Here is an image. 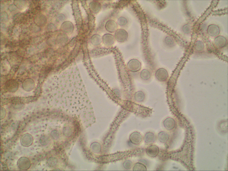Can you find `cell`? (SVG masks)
Segmentation results:
<instances>
[{"label": "cell", "instance_id": "6da1fadb", "mask_svg": "<svg viewBox=\"0 0 228 171\" xmlns=\"http://www.w3.org/2000/svg\"><path fill=\"white\" fill-rule=\"evenodd\" d=\"M31 162L30 159L26 157H22L19 159L17 162L18 167L20 169L26 170L30 168Z\"/></svg>", "mask_w": 228, "mask_h": 171}, {"label": "cell", "instance_id": "7a4b0ae2", "mask_svg": "<svg viewBox=\"0 0 228 171\" xmlns=\"http://www.w3.org/2000/svg\"><path fill=\"white\" fill-rule=\"evenodd\" d=\"M33 142V138L32 135L29 134L23 135L20 139L21 144L24 147H29L31 145Z\"/></svg>", "mask_w": 228, "mask_h": 171}, {"label": "cell", "instance_id": "3957f363", "mask_svg": "<svg viewBox=\"0 0 228 171\" xmlns=\"http://www.w3.org/2000/svg\"><path fill=\"white\" fill-rule=\"evenodd\" d=\"M115 36L116 39L118 41L123 42L127 39L128 34L127 32L124 30L119 29L116 32Z\"/></svg>", "mask_w": 228, "mask_h": 171}, {"label": "cell", "instance_id": "277c9868", "mask_svg": "<svg viewBox=\"0 0 228 171\" xmlns=\"http://www.w3.org/2000/svg\"><path fill=\"white\" fill-rule=\"evenodd\" d=\"M130 139L132 143L135 145H137L141 142L142 137L141 135L139 133L134 132L131 135Z\"/></svg>", "mask_w": 228, "mask_h": 171}, {"label": "cell", "instance_id": "5b68a950", "mask_svg": "<svg viewBox=\"0 0 228 171\" xmlns=\"http://www.w3.org/2000/svg\"><path fill=\"white\" fill-rule=\"evenodd\" d=\"M159 148L155 146H151L147 148L146 153L149 156L155 157L158 155L159 152Z\"/></svg>", "mask_w": 228, "mask_h": 171}, {"label": "cell", "instance_id": "8992f818", "mask_svg": "<svg viewBox=\"0 0 228 171\" xmlns=\"http://www.w3.org/2000/svg\"><path fill=\"white\" fill-rule=\"evenodd\" d=\"M34 21L37 25L40 26H43L46 23L47 19L44 15L40 14L35 17L34 19Z\"/></svg>", "mask_w": 228, "mask_h": 171}, {"label": "cell", "instance_id": "52a82bcc", "mask_svg": "<svg viewBox=\"0 0 228 171\" xmlns=\"http://www.w3.org/2000/svg\"><path fill=\"white\" fill-rule=\"evenodd\" d=\"M6 86L9 91L14 92L17 89L18 84L17 82L14 80L8 81L6 83Z\"/></svg>", "mask_w": 228, "mask_h": 171}, {"label": "cell", "instance_id": "ba28073f", "mask_svg": "<svg viewBox=\"0 0 228 171\" xmlns=\"http://www.w3.org/2000/svg\"><path fill=\"white\" fill-rule=\"evenodd\" d=\"M164 125L166 129L168 130H171L174 127L175 122L173 119L168 118L164 121Z\"/></svg>", "mask_w": 228, "mask_h": 171}, {"label": "cell", "instance_id": "9c48e42d", "mask_svg": "<svg viewBox=\"0 0 228 171\" xmlns=\"http://www.w3.org/2000/svg\"><path fill=\"white\" fill-rule=\"evenodd\" d=\"M155 135L151 133H148L145 136V142L147 143L151 144L155 141Z\"/></svg>", "mask_w": 228, "mask_h": 171}, {"label": "cell", "instance_id": "30bf717a", "mask_svg": "<svg viewBox=\"0 0 228 171\" xmlns=\"http://www.w3.org/2000/svg\"><path fill=\"white\" fill-rule=\"evenodd\" d=\"M158 138L159 140L161 142H165L168 140L169 136L167 133L162 132L159 134Z\"/></svg>", "mask_w": 228, "mask_h": 171}, {"label": "cell", "instance_id": "8fae6325", "mask_svg": "<svg viewBox=\"0 0 228 171\" xmlns=\"http://www.w3.org/2000/svg\"><path fill=\"white\" fill-rule=\"evenodd\" d=\"M108 29L110 31L113 32L117 28V24L113 21H111L108 23Z\"/></svg>", "mask_w": 228, "mask_h": 171}, {"label": "cell", "instance_id": "7c38bea8", "mask_svg": "<svg viewBox=\"0 0 228 171\" xmlns=\"http://www.w3.org/2000/svg\"><path fill=\"white\" fill-rule=\"evenodd\" d=\"M47 165L50 167H52L55 166L57 163L56 159L54 157L49 158L47 161Z\"/></svg>", "mask_w": 228, "mask_h": 171}, {"label": "cell", "instance_id": "4fadbf2b", "mask_svg": "<svg viewBox=\"0 0 228 171\" xmlns=\"http://www.w3.org/2000/svg\"><path fill=\"white\" fill-rule=\"evenodd\" d=\"M134 170H146V168L145 166L141 163H137L135 164L133 168Z\"/></svg>", "mask_w": 228, "mask_h": 171}, {"label": "cell", "instance_id": "5bb4252c", "mask_svg": "<svg viewBox=\"0 0 228 171\" xmlns=\"http://www.w3.org/2000/svg\"><path fill=\"white\" fill-rule=\"evenodd\" d=\"M40 144L43 146H45L48 144L49 142L48 137L46 136H42L40 138L39 140Z\"/></svg>", "mask_w": 228, "mask_h": 171}, {"label": "cell", "instance_id": "9a60e30c", "mask_svg": "<svg viewBox=\"0 0 228 171\" xmlns=\"http://www.w3.org/2000/svg\"><path fill=\"white\" fill-rule=\"evenodd\" d=\"M132 163L130 161H127L123 163V166L124 168L126 169H129L132 167Z\"/></svg>", "mask_w": 228, "mask_h": 171}, {"label": "cell", "instance_id": "2e32d148", "mask_svg": "<svg viewBox=\"0 0 228 171\" xmlns=\"http://www.w3.org/2000/svg\"><path fill=\"white\" fill-rule=\"evenodd\" d=\"M118 22L120 25L123 26L126 24L127 20L124 17H121L119 19Z\"/></svg>", "mask_w": 228, "mask_h": 171}, {"label": "cell", "instance_id": "e0dca14e", "mask_svg": "<svg viewBox=\"0 0 228 171\" xmlns=\"http://www.w3.org/2000/svg\"><path fill=\"white\" fill-rule=\"evenodd\" d=\"M51 135L52 138L54 139H58L59 136L58 132L56 130L52 131L51 133Z\"/></svg>", "mask_w": 228, "mask_h": 171}, {"label": "cell", "instance_id": "ac0fdd59", "mask_svg": "<svg viewBox=\"0 0 228 171\" xmlns=\"http://www.w3.org/2000/svg\"><path fill=\"white\" fill-rule=\"evenodd\" d=\"M8 16L5 12H3L1 13V21H5L8 19Z\"/></svg>", "mask_w": 228, "mask_h": 171}, {"label": "cell", "instance_id": "d6986e66", "mask_svg": "<svg viewBox=\"0 0 228 171\" xmlns=\"http://www.w3.org/2000/svg\"><path fill=\"white\" fill-rule=\"evenodd\" d=\"M23 2L24 1H16L15 4L16 6H17L18 8H20L24 5V4Z\"/></svg>", "mask_w": 228, "mask_h": 171}, {"label": "cell", "instance_id": "ffe728a7", "mask_svg": "<svg viewBox=\"0 0 228 171\" xmlns=\"http://www.w3.org/2000/svg\"><path fill=\"white\" fill-rule=\"evenodd\" d=\"M6 115V112L3 109L2 110L1 109V120L3 119L5 117Z\"/></svg>", "mask_w": 228, "mask_h": 171}, {"label": "cell", "instance_id": "44dd1931", "mask_svg": "<svg viewBox=\"0 0 228 171\" xmlns=\"http://www.w3.org/2000/svg\"><path fill=\"white\" fill-rule=\"evenodd\" d=\"M16 6L15 5H11L9 7V11H15L16 10Z\"/></svg>", "mask_w": 228, "mask_h": 171}]
</instances>
